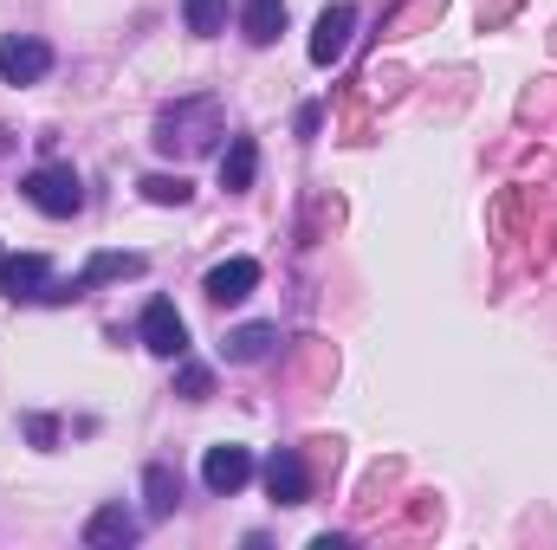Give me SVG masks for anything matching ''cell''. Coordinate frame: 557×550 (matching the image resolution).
I'll return each instance as SVG.
<instances>
[{
	"label": "cell",
	"mask_w": 557,
	"mask_h": 550,
	"mask_svg": "<svg viewBox=\"0 0 557 550\" xmlns=\"http://www.w3.org/2000/svg\"><path fill=\"white\" fill-rule=\"evenodd\" d=\"M221 137V104L214 98H195V104H175V111H162L156 117V149H182V155H201V149H214Z\"/></svg>",
	"instance_id": "6da1fadb"
},
{
	"label": "cell",
	"mask_w": 557,
	"mask_h": 550,
	"mask_svg": "<svg viewBox=\"0 0 557 550\" xmlns=\"http://www.w3.org/2000/svg\"><path fill=\"white\" fill-rule=\"evenodd\" d=\"M20 195H26L39 214H52V221H72V214L85 208V188H78V175H72L65 162H46V168H33V175L20 182Z\"/></svg>",
	"instance_id": "7a4b0ae2"
},
{
	"label": "cell",
	"mask_w": 557,
	"mask_h": 550,
	"mask_svg": "<svg viewBox=\"0 0 557 550\" xmlns=\"http://www.w3.org/2000/svg\"><path fill=\"white\" fill-rule=\"evenodd\" d=\"M137 330H143V350H149V357H169V363L188 357V324H182V311H175L169 298H149V304H143Z\"/></svg>",
	"instance_id": "3957f363"
},
{
	"label": "cell",
	"mask_w": 557,
	"mask_h": 550,
	"mask_svg": "<svg viewBox=\"0 0 557 550\" xmlns=\"http://www.w3.org/2000/svg\"><path fill=\"white\" fill-rule=\"evenodd\" d=\"M52 72V46L46 39H33V33H7L0 39V78L7 85H39Z\"/></svg>",
	"instance_id": "277c9868"
},
{
	"label": "cell",
	"mask_w": 557,
	"mask_h": 550,
	"mask_svg": "<svg viewBox=\"0 0 557 550\" xmlns=\"http://www.w3.org/2000/svg\"><path fill=\"white\" fill-rule=\"evenodd\" d=\"M350 33H357V7H324L318 13V33H311V65H337L350 52Z\"/></svg>",
	"instance_id": "5b68a950"
},
{
	"label": "cell",
	"mask_w": 557,
	"mask_h": 550,
	"mask_svg": "<svg viewBox=\"0 0 557 550\" xmlns=\"http://www.w3.org/2000/svg\"><path fill=\"white\" fill-rule=\"evenodd\" d=\"M247 479H253V453L247 447H234V440L208 447V460H201V486L208 492H240Z\"/></svg>",
	"instance_id": "8992f818"
},
{
	"label": "cell",
	"mask_w": 557,
	"mask_h": 550,
	"mask_svg": "<svg viewBox=\"0 0 557 550\" xmlns=\"http://www.w3.org/2000/svg\"><path fill=\"white\" fill-rule=\"evenodd\" d=\"M0 291H7L13 304H33V298H46V291H52V266H46L39 253L0 260Z\"/></svg>",
	"instance_id": "52a82bcc"
},
{
	"label": "cell",
	"mask_w": 557,
	"mask_h": 550,
	"mask_svg": "<svg viewBox=\"0 0 557 550\" xmlns=\"http://www.w3.org/2000/svg\"><path fill=\"white\" fill-rule=\"evenodd\" d=\"M137 273H143V253H98V260H91L85 273L72 278V285H52L46 298H59V304H65V298H78V291L104 285V278H137Z\"/></svg>",
	"instance_id": "ba28073f"
},
{
	"label": "cell",
	"mask_w": 557,
	"mask_h": 550,
	"mask_svg": "<svg viewBox=\"0 0 557 550\" xmlns=\"http://www.w3.org/2000/svg\"><path fill=\"white\" fill-rule=\"evenodd\" d=\"M253 285H260V266H253V260H221L214 273L201 278V291H208L214 304H240Z\"/></svg>",
	"instance_id": "9c48e42d"
},
{
	"label": "cell",
	"mask_w": 557,
	"mask_h": 550,
	"mask_svg": "<svg viewBox=\"0 0 557 550\" xmlns=\"http://www.w3.org/2000/svg\"><path fill=\"white\" fill-rule=\"evenodd\" d=\"M137 518L124 512V505H98L91 518H85V545L91 550H111V545H137Z\"/></svg>",
	"instance_id": "30bf717a"
},
{
	"label": "cell",
	"mask_w": 557,
	"mask_h": 550,
	"mask_svg": "<svg viewBox=\"0 0 557 550\" xmlns=\"http://www.w3.org/2000/svg\"><path fill=\"white\" fill-rule=\"evenodd\" d=\"M253 175H260V142L234 137V142H227V155H221V188H227V195H240V188H253Z\"/></svg>",
	"instance_id": "8fae6325"
},
{
	"label": "cell",
	"mask_w": 557,
	"mask_h": 550,
	"mask_svg": "<svg viewBox=\"0 0 557 550\" xmlns=\"http://www.w3.org/2000/svg\"><path fill=\"white\" fill-rule=\"evenodd\" d=\"M267 492L278 505H305V460L298 453H273L267 460Z\"/></svg>",
	"instance_id": "7c38bea8"
},
{
	"label": "cell",
	"mask_w": 557,
	"mask_h": 550,
	"mask_svg": "<svg viewBox=\"0 0 557 550\" xmlns=\"http://www.w3.org/2000/svg\"><path fill=\"white\" fill-rule=\"evenodd\" d=\"M273 343H278V330H273V324H240V330H227L221 357H227V363H260V357H267Z\"/></svg>",
	"instance_id": "4fadbf2b"
},
{
	"label": "cell",
	"mask_w": 557,
	"mask_h": 550,
	"mask_svg": "<svg viewBox=\"0 0 557 550\" xmlns=\"http://www.w3.org/2000/svg\"><path fill=\"white\" fill-rule=\"evenodd\" d=\"M240 26H247V39H253V46H273L278 26H285V0H247Z\"/></svg>",
	"instance_id": "5bb4252c"
},
{
	"label": "cell",
	"mask_w": 557,
	"mask_h": 550,
	"mask_svg": "<svg viewBox=\"0 0 557 550\" xmlns=\"http://www.w3.org/2000/svg\"><path fill=\"white\" fill-rule=\"evenodd\" d=\"M143 492H149V518H169L175 499H182V479H175L169 466H149V473H143Z\"/></svg>",
	"instance_id": "9a60e30c"
},
{
	"label": "cell",
	"mask_w": 557,
	"mask_h": 550,
	"mask_svg": "<svg viewBox=\"0 0 557 550\" xmlns=\"http://www.w3.org/2000/svg\"><path fill=\"white\" fill-rule=\"evenodd\" d=\"M182 20H188V33L214 39V33L227 26V0H182Z\"/></svg>",
	"instance_id": "2e32d148"
},
{
	"label": "cell",
	"mask_w": 557,
	"mask_h": 550,
	"mask_svg": "<svg viewBox=\"0 0 557 550\" xmlns=\"http://www.w3.org/2000/svg\"><path fill=\"white\" fill-rule=\"evenodd\" d=\"M143 195H149L156 208H182V201H188L195 188H188L182 175H143Z\"/></svg>",
	"instance_id": "e0dca14e"
},
{
	"label": "cell",
	"mask_w": 557,
	"mask_h": 550,
	"mask_svg": "<svg viewBox=\"0 0 557 550\" xmlns=\"http://www.w3.org/2000/svg\"><path fill=\"white\" fill-rule=\"evenodd\" d=\"M208 389H214V376H208V370H201V363H188V370H182V376H175V396H188V402H201V396H208Z\"/></svg>",
	"instance_id": "ac0fdd59"
},
{
	"label": "cell",
	"mask_w": 557,
	"mask_h": 550,
	"mask_svg": "<svg viewBox=\"0 0 557 550\" xmlns=\"http://www.w3.org/2000/svg\"><path fill=\"white\" fill-rule=\"evenodd\" d=\"M0 260H7V253H0Z\"/></svg>",
	"instance_id": "d6986e66"
}]
</instances>
